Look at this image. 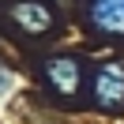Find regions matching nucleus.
Masks as SVG:
<instances>
[{
    "mask_svg": "<svg viewBox=\"0 0 124 124\" xmlns=\"http://www.w3.org/2000/svg\"><path fill=\"white\" fill-rule=\"evenodd\" d=\"M90 98H94V105L105 109V113H120L124 109V64L120 60H109V64H101V68L94 71Z\"/></svg>",
    "mask_w": 124,
    "mask_h": 124,
    "instance_id": "f257e3e1",
    "label": "nucleus"
},
{
    "mask_svg": "<svg viewBox=\"0 0 124 124\" xmlns=\"http://www.w3.org/2000/svg\"><path fill=\"white\" fill-rule=\"evenodd\" d=\"M90 30L105 38H124V0H86L83 4Z\"/></svg>",
    "mask_w": 124,
    "mask_h": 124,
    "instance_id": "20e7f679",
    "label": "nucleus"
},
{
    "mask_svg": "<svg viewBox=\"0 0 124 124\" xmlns=\"http://www.w3.org/2000/svg\"><path fill=\"white\" fill-rule=\"evenodd\" d=\"M8 23L15 26L19 34H26V38H45L49 30L56 26V15L49 4H41V0H15L8 8Z\"/></svg>",
    "mask_w": 124,
    "mask_h": 124,
    "instance_id": "f03ea898",
    "label": "nucleus"
},
{
    "mask_svg": "<svg viewBox=\"0 0 124 124\" xmlns=\"http://www.w3.org/2000/svg\"><path fill=\"white\" fill-rule=\"evenodd\" d=\"M41 75H45L49 90L60 94V98H75L79 86H83V68H79L75 56H53V60H45Z\"/></svg>",
    "mask_w": 124,
    "mask_h": 124,
    "instance_id": "7ed1b4c3",
    "label": "nucleus"
}]
</instances>
